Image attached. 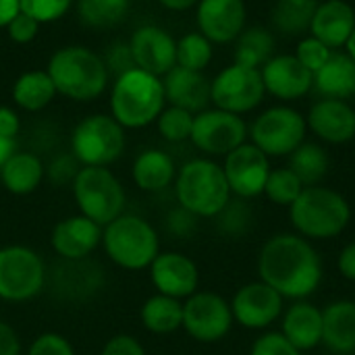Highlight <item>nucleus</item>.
<instances>
[{"label": "nucleus", "instance_id": "f257e3e1", "mask_svg": "<svg viewBox=\"0 0 355 355\" xmlns=\"http://www.w3.org/2000/svg\"><path fill=\"white\" fill-rule=\"evenodd\" d=\"M260 281L270 285L279 295L304 300L322 283V262L308 239L291 233L268 239L258 258Z\"/></svg>", "mask_w": 355, "mask_h": 355}, {"label": "nucleus", "instance_id": "f03ea898", "mask_svg": "<svg viewBox=\"0 0 355 355\" xmlns=\"http://www.w3.org/2000/svg\"><path fill=\"white\" fill-rule=\"evenodd\" d=\"M110 116L123 129H144L160 116L166 106L162 77L139 67L114 77L110 87Z\"/></svg>", "mask_w": 355, "mask_h": 355}, {"label": "nucleus", "instance_id": "7ed1b4c3", "mask_svg": "<svg viewBox=\"0 0 355 355\" xmlns=\"http://www.w3.org/2000/svg\"><path fill=\"white\" fill-rule=\"evenodd\" d=\"M56 94L75 100L92 102L100 98L110 81V73L104 58L87 46H62L58 48L46 67Z\"/></svg>", "mask_w": 355, "mask_h": 355}, {"label": "nucleus", "instance_id": "20e7f679", "mask_svg": "<svg viewBox=\"0 0 355 355\" xmlns=\"http://www.w3.org/2000/svg\"><path fill=\"white\" fill-rule=\"evenodd\" d=\"M175 196L179 206L193 216L214 218L227 208L233 193L220 164L210 158H196L177 171Z\"/></svg>", "mask_w": 355, "mask_h": 355}, {"label": "nucleus", "instance_id": "39448f33", "mask_svg": "<svg viewBox=\"0 0 355 355\" xmlns=\"http://www.w3.org/2000/svg\"><path fill=\"white\" fill-rule=\"evenodd\" d=\"M102 248L116 266L125 270H146L160 254V239L146 218L123 212L102 227Z\"/></svg>", "mask_w": 355, "mask_h": 355}, {"label": "nucleus", "instance_id": "423d86ee", "mask_svg": "<svg viewBox=\"0 0 355 355\" xmlns=\"http://www.w3.org/2000/svg\"><path fill=\"white\" fill-rule=\"evenodd\" d=\"M289 208L293 227L310 239L337 237L352 220L349 202L335 189L322 185L304 187L300 198Z\"/></svg>", "mask_w": 355, "mask_h": 355}, {"label": "nucleus", "instance_id": "0eeeda50", "mask_svg": "<svg viewBox=\"0 0 355 355\" xmlns=\"http://www.w3.org/2000/svg\"><path fill=\"white\" fill-rule=\"evenodd\" d=\"M73 200L79 214L106 227L125 212L123 183L108 166H81L73 179Z\"/></svg>", "mask_w": 355, "mask_h": 355}, {"label": "nucleus", "instance_id": "6e6552de", "mask_svg": "<svg viewBox=\"0 0 355 355\" xmlns=\"http://www.w3.org/2000/svg\"><path fill=\"white\" fill-rule=\"evenodd\" d=\"M125 152V129L110 114H89L71 133V154L81 166H110Z\"/></svg>", "mask_w": 355, "mask_h": 355}, {"label": "nucleus", "instance_id": "1a4fd4ad", "mask_svg": "<svg viewBox=\"0 0 355 355\" xmlns=\"http://www.w3.org/2000/svg\"><path fill=\"white\" fill-rule=\"evenodd\" d=\"M46 285V266L27 245L0 248V300L21 304L37 297Z\"/></svg>", "mask_w": 355, "mask_h": 355}, {"label": "nucleus", "instance_id": "9d476101", "mask_svg": "<svg viewBox=\"0 0 355 355\" xmlns=\"http://www.w3.org/2000/svg\"><path fill=\"white\" fill-rule=\"evenodd\" d=\"M306 119L289 106L264 110L252 125L250 137L266 156H289L306 141Z\"/></svg>", "mask_w": 355, "mask_h": 355}, {"label": "nucleus", "instance_id": "9b49d317", "mask_svg": "<svg viewBox=\"0 0 355 355\" xmlns=\"http://www.w3.org/2000/svg\"><path fill=\"white\" fill-rule=\"evenodd\" d=\"M264 94L266 89L260 71L235 62L225 67L210 81V102L214 104V108L239 116L254 110L264 100Z\"/></svg>", "mask_w": 355, "mask_h": 355}, {"label": "nucleus", "instance_id": "f8f14e48", "mask_svg": "<svg viewBox=\"0 0 355 355\" xmlns=\"http://www.w3.org/2000/svg\"><path fill=\"white\" fill-rule=\"evenodd\" d=\"M231 304L210 291H196L183 302L185 333L200 343H216L225 339L233 327Z\"/></svg>", "mask_w": 355, "mask_h": 355}, {"label": "nucleus", "instance_id": "ddd939ff", "mask_svg": "<svg viewBox=\"0 0 355 355\" xmlns=\"http://www.w3.org/2000/svg\"><path fill=\"white\" fill-rule=\"evenodd\" d=\"M248 125L239 114L220 110V108H206L193 116L191 129V144L210 156H227L241 144H245Z\"/></svg>", "mask_w": 355, "mask_h": 355}, {"label": "nucleus", "instance_id": "4468645a", "mask_svg": "<svg viewBox=\"0 0 355 355\" xmlns=\"http://www.w3.org/2000/svg\"><path fill=\"white\" fill-rule=\"evenodd\" d=\"M223 171L231 193L250 200L264 193V185L272 168L268 156L260 148H256L254 144H241L225 156Z\"/></svg>", "mask_w": 355, "mask_h": 355}, {"label": "nucleus", "instance_id": "2eb2a0df", "mask_svg": "<svg viewBox=\"0 0 355 355\" xmlns=\"http://www.w3.org/2000/svg\"><path fill=\"white\" fill-rule=\"evenodd\" d=\"M233 320L245 329H266L283 312V295L264 281L243 285L231 302Z\"/></svg>", "mask_w": 355, "mask_h": 355}, {"label": "nucleus", "instance_id": "dca6fc26", "mask_svg": "<svg viewBox=\"0 0 355 355\" xmlns=\"http://www.w3.org/2000/svg\"><path fill=\"white\" fill-rule=\"evenodd\" d=\"M129 48L135 67L164 77L177 64V40L158 25H141L133 31Z\"/></svg>", "mask_w": 355, "mask_h": 355}, {"label": "nucleus", "instance_id": "f3484780", "mask_svg": "<svg viewBox=\"0 0 355 355\" xmlns=\"http://www.w3.org/2000/svg\"><path fill=\"white\" fill-rule=\"evenodd\" d=\"M150 279L158 293L183 302L198 291L200 270L196 262L181 252H160L150 264Z\"/></svg>", "mask_w": 355, "mask_h": 355}, {"label": "nucleus", "instance_id": "a211bd4d", "mask_svg": "<svg viewBox=\"0 0 355 355\" xmlns=\"http://www.w3.org/2000/svg\"><path fill=\"white\" fill-rule=\"evenodd\" d=\"M196 21L200 33L212 44H229L245 29V2L243 0H198Z\"/></svg>", "mask_w": 355, "mask_h": 355}, {"label": "nucleus", "instance_id": "6ab92c4d", "mask_svg": "<svg viewBox=\"0 0 355 355\" xmlns=\"http://www.w3.org/2000/svg\"><path fill=\"white\" fill-rule=\"evenodd\" d=\"M264 89L283 102L304 98L314 85V75L295 58V54L272 56L260 69Z\"/></svg>", "mask_w": 355, "mask_h": 355}, {"label": "nucleus", "instance_id": "aec40b11", "mask_svg": "<svg viewBox=\"0 0 355 355\" xmlns=\"http://www.w3.org/2000/svg\"><path fill=\"white\" fill-rule=\"evenodd\" d=\"M50 243L62 260L83 262L102 243V227L83 214H75L54 225Z\"/></svg>", "mask_w": 355, "mask_h": 355}, {"label": "nucleus", "instance_id": "412c9836", "mask_svg": "<svg viewBox=\"0 0 355 355\" xmlns=\"http://www.w3.org/2000/svg\"><path fill=\"white\" fill-rule=\"evenodd\" d=\"M306 123L327 144H347L355 137V110L345 100L322 98L310 108Z\"/></svg>", "mask_w": 355, "mask_h": 355}, {"label": "nucleus", "instance_id": "4be33fe9", "mask_svg": "<svg viewBox=\"0 0 355 355\" xmlns=\"http://www.w3.org/2000/svg\"><path fill=\"white\" fill-rule=\"evenodd\" d=\"M164 96L168 106H177L198 114L210 104V79L200 71H189L175 64L164 77Z\"/></svg>", "mask_w": 355, "mask_h": 355}, {"label": "nucleus", "instance_id": "5701e85b", "mask_svg": "<svg viewBox=\"0 0 355 355\" xmlns=\"http://www.w3.org/2000/svg\"><path fill=\"white\" fill-rule=\"evenodd\" d=\"M355 29V10L345 0H324L318 4L312 19V35L331 50L347 44Z\"/></svg>", "mask_w": 355, "mask_h": 355}, {"label": "nucleus", "instance_id": "b1692460", "mask_svg": "<svg viewBox=\"0 0 355 355\" xmlns=\"http://www.w3.org/2000/svg\"><path fill=\"white\" fill-rule=\"evenodd\" d=\"M322 343L337 355L355 354V302H333L322 310Z\"/></svg>", "mask_w": 355, "mask_h": 355}, {"label": "nucleus", "instance_id": "393cba45", "mask_svg": "<svg viewBox=\"0 0 355 355\" xmlns=\"http://www.w3.org/2000/svg\"><path fill=\"white\" fill-rule=\"evenodd\" d=\"M131 177L141 191L156 193L166 189L171 183H175L177 166L171 154H166L164 150L148 148L135 156L131 166Z\"/></svg>", "mask_w": 355, "mask_h": 355}, {"label": "nucleus", "instance_id": "a878e982", "mask_svg": "<svg viewBox=\"0 0 355 355\" xmlns=\"http://www.w3.org/2000/svg\"><path fill=\"white\" fill-rule=\"evenodd\" d=\"M281 333L300 352L318 347L322 343V310L308 302H297L285 314Z\"/></svg>", "mask_w": 355, "mask_h": 355}, {"label": "nucleus", "instance_id": "bb28decb", "mask_svg": "<svg viewBox=\"0 0 355 355\" xmlns=\"http://www.w3.org/2000/svg\"><path fill=\"white\" fill-rule=\"evenodd\" d=\"M314 87L329 100H347L355 94V60L349 54L333 52L314 73Z\"/></svg>", "mask_w": 355, "mask_h": 355}, {"label": "nucleus", "instance_id": "cd10ccee", "mask_svg": "<svg viewBox=\"0 0 355 355\" xmlns=\"http://www.w3.org/2000/svg\"><path fill=\"white\" fill-rule=\"evenodd\" d=\"M46 168L40 156L31 152H15L0 168V181L12 196H29L44 181Z\"/></svg>", "mask_w": 355, "mask_h": 355}, {"label": "nucleus", "instance_id": "c85d7f7f", "mask_svg": "<svg viewBox=\"0 0 355 355\" xmlns=\"http://www.w3.org/2000/svg\"><path fill=\"white\" fill-rule=\"evenodd\" d=\"M10 96H12V102L17 108L25 110V112H40L46 106H50L58 94H56V87H54L48 71L33 69V71L21 73L15 79Z\"/></svg>", "mask_w": 355, "mask_h": 355}, {"label": "nucleus", "instance_id": "c756f323", "mask_svg": "<svg viewBox=\"0 0 355 355\" xmlns=\"http://www.w3.org/2000/svg\"><path fill=\"white\" fill-rule=\"evenodd\" d=\"M139 320L152 335H171L183 327V302L156 293L144 302Z\"/></svg>", "mask_w": 355, "mask_h": 355}, {"label": "nucleus", "instance_id": "7c9ffc66", "mask_svg": "<svg viewBox=\"0 0 355 355\" xmlns=\"http://www.w3.org/2000/svg\"><path fill=\"white\" fill-rule=\"evenodd\" d=\"M275 52V35L266 27H248L235 40V64H243L250 69H262Z\"/></svg>", "mask_w": 355, "mask_h": 355}, {"label": "nucleus", "instance_id": "2f4dec72", "mask_svg": "<svg viewBox=\"0 0 355 355\" xmlns=\"http://www.w3.org/2000/svg\"><path fill=\"white\" fill-rule=\"evenodd\" d=\"M318 0H277L270 10L272 27L285 35H304L312 27Z\"/></svg>", "mask_w": 355, "mask_h": 355}, {"label": "nucleus", "instance_id": "473e14b6", "mask_svg": "<svg viewBox=\"0 0 355 355\" xmlns=\"http://www.w3.org/2000/svg\"><path fill=\"white\" fill-rule=\"evenodd\" d=\"M289 168L297 175L304 187L318 185L329 173V154L314 141H304L289 154Z\"/></svg>", "mask_w": 355, "mask_h": 355}, {"label": "nucleus", "instance_id": "72a5a7b5", "mask_svg": "<svg viewBox=\"0 0 355 355\" xmlns=\"http://www.w3.org/2000/svg\"><path fill=\"white\" fill-rule=\"evenodd\" d=\"M131 0H77V17L85 27L92 29H110L119 25Z\"/></svg>", "mask_w": 355, "mask_h": 355}, {"label": "nucleus", "instance_id": "f704fd0d", "mask_svg": "<svg viewBox=\"0 0 355 355\" xmlns=\"http://www.w3.org/2000/svg\"><path fill=\"white\" fill-rule=\"evenodd\" d=\"M212 60V42L200 31H189L177 40V64L189 71H200Z\"/></svg>", "mask_w": 355, "mask_h": 355}, {"label": "nucleus", "instance_id": "c9c22d12", "mask_svg": "<svg viewBox=\"0 0 355 355\" xmlns=\"http://www.w3.org/2000/svg\"><path fill=\"white\" fill-rule=\"evenodd\" d=\"M302 191H304V183L297 179V175L289 166L270 171L266 185H264L266 198L281 206H291L300 198Z\"/></svg>", "mask_w": 355, "mask_h": 355}, {"label": "nucleus", "instance_id": "e433bc0d", "mask_svg": "<svg viewBox=\"0 0 355 355\" xmlns=\"http://www.w3.org/2000/svg\"><path fill=\"white\" fill-rule=\"evenodd\" d=\"M193 116L189 110L177 108V106H164L160 116L156 119V127L162 139L171 144H181L191 137L193 129Z\"/></svg>", "mask_w": 355, "mask_h": 355}, {"label": "nucleus", "instance_id": "4c0bfd02", "mask_svg": "<svg viewBox=\"0 0 355 355\" xmlns=\"http://www.w3.org/2000/svg\"><path fill=\"white\" fill-rule=\"evenodd\" d=\"M19 6L21 12L44 25L62 19L73 6V0H19Z\"/></svg>", "mask_w": 355, "mask_h": 355}, {"label": "nucleus", "instance_id": "58836bf2", "mask_svg": "<svg viewBox=\"0 0 355 355\" xmlns=\"http://www.w3.org/2000/svg\"><path fill=\"white\" fill-rule=\"evenodd\" d=\"M331 54H333V50H331L327 44H322L320 40H316L314 35H310V37H304V40L297 44L295 58L314 75V73L331 58Z\"/></svg>", "mask_w": 355, "mask_h": 355}, {"label": "nucleus", "instance_id": "ea45409f", "mask_svg": "<svg viewBox=\"0 0 355 355\" xmlns=\"http://www.w3.org/2000/svg\"><path fill=\"white\" fill-rule=\"evenodd\" d=\"M27 355H75V349L67 337L58 333H42L29 345Z\"/></svg>", "mask_w": 355, "mask_h": 355}, {"label": "nucleus", "instance_id": "a19ab883", "mask_svg": "<svg viewBox=\"0 0 355 355\" xmlns=\"http://www.w3.org/2000/svg\"><path fill=\"white\" fill-rule=\"evenodd\" d=\"M102 58H104V64H106L110 77H119L125 71H129V69L135 67V60H133L129 42H112Z\"/></svg>", "mask_w": 355, "mask_h": 355}, {"label": "nucleus", "instance_id": "79ce46f5", "mask_svg": "<svg viewBox=\"0 0 355 355\" xmlns=\"http://www.w3.org/2000/svg\"><path fill=\"white\" fill-rule=\"evenodd\" d=\"M250 355H302V352L293 347L283 333H266L252 345Z\"/></svg>", "mask_w": 355, "mask_h": 355}, {"label": "nucleus", "instance_id": "37998d69", "mask_svg": "<svg viewBox=\"0 0 355 355\" xmlns=\"http://www.w3.org/2000/svg\"><path fill=\"white\" fill-rule=\"evenodd\" d=\"M220 218V227L223 231L231 233V235H239L248 229L252 216H250V210L243 206V204H227V208L218 214Z\"/></svg>", "mask_w": 355, "mask_h": 355}, {"label": "nucleus", "instance_id": "c03bdc74", "mask_svg": "<svg viewBox=\"0 0 355 355\" xmlns=\"http://www.w3.org/2000/svg\"><path fill=\"white\" fill-rule=\"evenodd\" d=\"M6 35L10 42L15 44H29L35 40L37 31H40V23L33 21L31 17H27L25 12H19L6 27Z\"/></svg>", "mask_w": 355, "mask_h": 355}, {"label": "nucleus", "instance_id": "a18cd8bd", "mask_svg": "<svg viewBox=\"0 0 355 355\" xmlns=\"http://www.w3.org/2000/svg\"><path fill=\"white\" fill-rule=\"evenodd\" d=\"M100 355H146V349L131 335H114L104 343Z\"/></svg>", "mask_w": 355, "mask_h": 355}, {"label": "nucleus", "instance_id": "49530a36", "mask_svg": "<svg viewBox=\"0 0 355 355\" xmlns=\"http://www.w3.org/2000/svg\"><path fill=\"white\" fill-rule=\"evenodd\" d=\"M79 168H81V164L75 160L73 154L71 156H60V158H56L52 162L50 177L54 179V183H67V181L73 183V179H75V175H77Z\"/></svg>", "mask_w": 355, "mask_h": 355}, {"label": "nucleus", "instance_id": "de8ad7c7", "mask_svg": "<svg viewBox=\"0 0 355 355\" xmlns=\"http://www.w3.org/2000/svg\"><path fill=\"white\" fill-rule=\"evenodd\" d=\"M21 129V119L15 108L10 106H0V135L8 139H17Z\"/></svg>", "mask_w": 355, "mask_h": 355}, {"label": "nucleus", "instance_id": "09e8293b", "mask_svg": "<svg viewBox=\"0 0 355 355\" xmlns=\"http://www.w3.org/2000/svg\"><path fill=\"white\" fill-rule=\"evenodd\" d=\"M0 355H21V341L17 331L0 320Z\"/></svg>", "mask_w": 355, "mask_h": 355}, {"label": "nucleus", "instance_id": "8fccbe9b", "mask_svg": "<svg viewBox=\"0 0 355 355\" xmlns=\"http://www.w3.org/2000/svg\"><path fill=\"white\" fill-rule=\"evenodd\" d=\"M196 218H198V216H193L191 212H187V210H183V208L179 206V210L171 212L168 227H171L173 233L185 235V233H189V231L193 229V220H196Z\"/></svg>", "mask_w": 355, "mask_h": 355}, {"label": "nucleus", "instance_id": "3c124183", "mask_svg": "<svg viewBox=\"0 0 355 355\" xmlns=\"http://www.w3.org/2000/svg\"><path fill=\"white\" fill-rule=\"evenodd\" d=\"M339 270L345 279L355 281V241L343 248V252L339 256Z\"/></svg>", "mask_w": 355, "mask_h": 355}, {"label": "nucleus", "instance_id": "603ef678", "mask_svg": "<svg viewBox=\"0 0 355 355\" xmlns=\"http://www.w3.org/2000/svg\"><path fill=\"white\" fill-rule=\"evenodd\" d=\"M19 12V0H0V27H6Z\"/></svg>", "mask_w": 355, "mask_h": 355}, {"label": "nucleus", "instance_id": "864d4df0", "mask_svg": "<svg viewBox=\"0 0 355 355\" xmlns=\"http://www.w3.org/2000/svg\"><path fill=\"white\" fill-rule=\"evenodd\" d=\"M15 152H17V141L0 135V168L4 166V162H6Z\"/></svg>", "mask_w": 355, "mask_h": 355}, {"label": "nucleus", "instance_id": "5fc2aeb1", "mask_svg": "<svg viewBox=\"0 0 355 355\" xmlns=\"http://www.w3.org/2000/svg\"><path fill=\"white\" fill-rule=\"evenodd\" d=\"M164 8L168 10H175V12H181V10H189L191 6L198 4V0H158Z\"/></svg>", "mask_w": 355, "mask_h": 355}, {"label": "nucleus", "instance_id": "6e6d98bb", "mask_svg": "<svg viewBox=\"0 0 355 355\" xmlns=\"http://www.w3.org/2000/svg\"><path fill=\"white\" fill-rule=\"evenodd\" d=\"M345 48H347V54H349V56L355 60V29L352 31V35H349V40H347Z\"/></svg>", "mask_w": 355, "mask_h": 355}]
</instances>
